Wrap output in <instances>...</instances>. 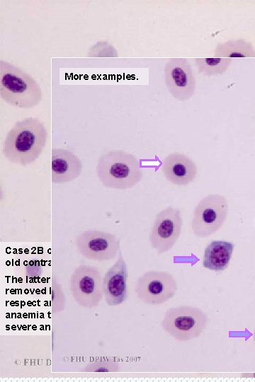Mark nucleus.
Masks as SVG:
<instances>
[{
  "mask_svg": "<svg viewBox=\"0 0 255 382\" xmlns=\"http://www.w3.org/2000/svg\"><path fill=\"white\" fill-rule=\"evenodd\" d=\"M47 139V129L42 122L32 117L24 118L8 132L3 143V155L12 163L30 165L39 158Z\"/></svg>",
  "mask_w": 255,
  "mask_h": 382,
  "instance_id": "nucleus-1",
  "label": "nucleus"
},
{
  "mask_svg": "<svg viewBox=\"0 0 255 382\" xmlns=\"http://www.w3.org/2000/svg\"><path fill=\"white\" fill-rule=\"evenodd\" d=\"M0 98L11 106L30 109L42 100L37 81L26 71L5 60H0Z\"/></svg>",
  "mask_w": 255,
  "mask_h": 382,
  "instance_id": "nucleus-2",
  "label": "nucleus"
},
{
  "mask_svg": "<svg viewBox=\"0 0 255 382\" xmlns=\"http://www.w3.org/2000/svg\"><path fill=\"white\" fill-rule=\"evenodd\" d=\"M96 173L104 187L116 190L132 188L143 177L138 158L122 150H112L101 155Z\"/></svg>",
  "mask_w": 255,
  "mask_h": 382,
  "instance_id": "nucleus-3",
  "label": "nucleus"
},
{
  "mask_svg": "<svg viewBox=\"0 0 255 382\" xmlns=\"http://www.w3.org/2000/svg\"><path fill=\"white\" fill-rule=\"evenodd\" d=\"M208 323V317L201 308L181 305L168 308L161 325L175 340L184 342L200 337Z\"/></svg>",
  "mask_w": 255,
  "mask_h": 382,
  "instance_id": "nucleus-4",
  "label": "nucleus"
},
{
  "mask_svg": "<svg viewBox=\"0 0 255 382\" xmlns=\"http://www.w3.org/2000/svg\"><path fill=\"white\" fill-rule=\"evenodd\" d=\"M229 212L227 199L220 194H210L196 205L191 220V229L198 238L208 237L219 231Z\"/></svg>",
  "mask_w": 255,
  "mask_h": 382,
  "instance_id": "nucleus-5",
  "label": "nucleus"
},
{
  "mask_svg": "<svg viewBox=\"0 0 255 382\" xmlns=\"http://www.w3.org/2000/svg\"><path fill=\"white\" fill-rule=\"evenodd\" d=\"M103 278L98 268L76 267L70 276V291L76 303L86 308L97 307L103 298Z\"/></svg>",
  "mask_w": 255,
  "mask_h": 382,
  "instance_id": "nucleus-6",
  "label": "nucleus"
},
{
  "mask_svg": "<svg viewBox=\"0 0 255 382\" xmlns=\"http://www.w3.org/2000/svg\"><path fill=\"white\" fill-rule=\"evenodd\" d=\"M178 289L176 279L167 271L149 270L140 275L135 285V293L143 303L159 306L172 299Z\"/></svg>",
  "mask_w": 255,
  "mask_h": 382,
  "instance_id": "nucleus-7",
  "label": "nucleus"
},
{
  "mask_svg": "<svg viewBox=\"0 0 255 382\" xmlns=\"http://www.w3.org/2000/svg\"><path fill=\"white\" fill-rule=\"evenodd\" d=\"M183 226L181 211L167 207L161 210L151 227L149 241L151 247L158 255L171 250L177 242Z\"/></svg>",
  "mask_w": 255,
  "mask_h": 382,
  "instance_id": "nucleus-8",
  "label": "nucleus"
},
{
  "mask_svg": "<svg viewBox=\"0 0 255 382\" xmlns=\"http://www.w3.org/2000/svg\"><path fill=\"white\" fill-rule=\"evenodd\" d=\"M79 253L88 260L103 262L115 259L120 251V238L113 233L87 230L77 235L74 241Z\"/></svg>",
  "mask_w": 255,
  "mask_h": 382,
  "instance_id": "nucleus-9",
  "label": "nucleus"
},
{
  "mask_svg": "<svg viewBox=\"0 0 255 382\" xmlns=\"http://www.w3.org/2000/svg\"><path fill=\"white\" fill-rule=\"evenodd\" d=\"M164 82L170 94L178 101H187L195 94L196 81L186 58H170L164 68Z\"/></svg>",
  "mask_w": 255,
  "mask_h": 382,
  "instance_id": "nucleus-10",
  "label": "nucleus"
},
{
  "mask_svg": "<svg viewBox=\"0 0 255 382\" xmlns=\"http://www.w3.org/2000/svg\"><path fill=\"white\" fill-rule=\"evenodd\" d=\"M128 270L122 252L103 277V298L110 306L122 304L128 298Z\"/></svg>",
  "mask_w": 255,
  "mask_h": 382,
  "instance_id": "nucleus-11",
  "label": "nucleus"
},
{
  "mask_svg": "<svg viewBox=\"0 0 255 382\" xmlns=\"http://www.w3.org/2000/svg\"><path fill=\"white\" fill-rule=\"evenodd\" d=\"M162 171L169 183L177 186H186L196 179L198 168L193 159L186 154L174 152L162 160Z\"/></svg>",
  "mask_w": 255,
  "mask_h": 382,
  "instance_id": "nucleus-12",
  "label": "nucleus"
},
{
  "mask_svg": "<svg viewBox=\"0 0 255 382\" xmlns=\"http://www.w3.org/2000/svg\"><path fill=\"white\" fill-rule=\"evenodd\" d=\"M82 162L70 150L53 148L51 151V179L55 184L72 182L82 172Z\"/></svg>",
  "mask_w": 255,
  "mask_h": 382,
  "instance_id": "nucleus-13",
  "label": "nucleus"
},
{
  "mask_svg": "<svg viewBox=\"0 0 255 382\" xmlns=\"http://www.w3.org/2000/svg\"><path fill=\"white\" fill-rule=\"evenodd\" d=\"M234 244L227 241L213 240L205 248L203 267L214 272L226 270L233 253Z\"/></svg>",
  "mask_w": 255,
  "mask_h": 382,
  "instance_id": "nucleus-14",
  "label": "nucleus"
},
{
  "mask_svg": "<svg viewBox=\"0 0 255 382\" xmlns=\"http://www.w3.org/2000/svg\"><path fill=\"white\" fill-rule=\"evenodd\" d=\"M213 54L222 58L255 57V47L253 44L243 38L230 39L218 42Z\"/></svg>",
  "mask_w": 255,
  "mask_h": 382,
  "instance_id": "nucleus-15",
  "label": "nucleus"
},
{
  "mask_svg": "<svg viewBox=\"0 0 255 382\" xmlns=\"http://www.w3.org/2000/svg\"><path fill=\"white\" fill-rule=\"evenodd\" d=\"M195 65L200 74L206 76L224 74L232 64V59L222 57L195 58Z\"/></svg>",
  "mask_w": 255,
  "mask_h": 382,
  "instance_id": "nucleus-16",
  "label": "nucleus"
},
{
  "mask_svg": "<svg viewBox=\"0 0 255 382\" xmlns=\"http://www.w3.org/2000/svg\"><path fill=\"white\" fill-rule=\"evenodd\" d=\"M66 297L61 284L55 277L51 282V311L52 314L60 313L64 310Z\"/></svg>",
  "mask_w": 255,
  "mask_h": 382,
  "instance_id": "nucleus-17",
  "label": "nucleus"
},
{
  "mask_svg": "<svg viewBox=\"0 0 255 382\" xmlns=\"http://www.w3.org/2000/svg\"><path fill=\"white\" fill-rule=\"evenodd\" d=\"M120 364L112 359L96 360L84 366V372H118Z\"/></svg>",
  "mask_w": 255,
  "mask_h": 382,
  "instance_id": "nucleus-18",
  "label": "nucleus"
},
{
  "mask_svg": "<svg viewBox=\"0 0 255 382\" xmlns=\"http://www.w3.org/2000/svg\"><path fill=\"white\" fill-rule=\"evenodd\" d=\"M86 55L88 57H118V52L108 41H98L89 48Z\"/></svg>",
  "mask_w": 255,
  "mask_h": 382,
  "instance_id": "nucleus-19",
  "label": "nucleus"
},
{
  "mask_svg": "<svg viewBox=\"0 0 255 382\" xmlns=\"http://www.w3.org/2000/svg\"><path fill=\"white\" fill-rule=\"evenodd\" d=\"M254 342H255V330H254Z\"/></svg>",
  "mask_w": 255,
  "mask_h": 382,
  "instance_id": "nucleus-20",
  "label": "nucleus"
}]
</instances>
